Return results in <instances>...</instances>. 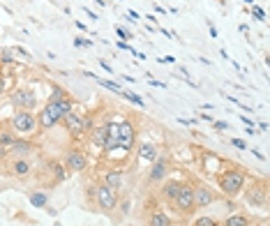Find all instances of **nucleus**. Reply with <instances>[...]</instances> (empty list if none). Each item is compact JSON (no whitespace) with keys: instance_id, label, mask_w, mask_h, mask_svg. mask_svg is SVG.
<instances>
[{"instance_id":"nucleus-14","label":"nucleus","mask_w":270,"mask_h":226,"mask_svg":"<svg viewBox=\"0 0 270 226\" xmlns=\"http://www.w3.org/2000/svg\"><path fill=\"white\" fill-rule=\"evenodd\" d=\"M245 199H247L249 205H256V208H265L268 205V196H265V187H249L245 192Z\"/></svg>"},{"instance_id":"nucleus-2","label":"nucleus","mask_w":270,"mask_h":226,"mask_svg":"<svg viewBox=\"0 0 270 226\" xmlns=\"http://www.w3.org/2000/svg\"><path fill=\"white\" fill-rule=\"evenodd\" d=\"M12 127H14V132H19V134H35V132H37V113L19 108V111L12 116Z\"/></svg>"},{"instance_id":"nucleus-32","label":"nucleus","mask_w":270,"mask_h":226,"mask_svg":"<svg viewBox=\"0 0 270 226\" xmlns=\"http://www.w3.org/2000/svg\"><path fill=\"white\" fill-rule=\"evenodd\" d=\"M252 14L256 16V19H259V21H265V12L261 10V7H256V5H254V7H252Z\"/></svg>"},{"instance_id":"nucleus-17","label":"nucleus","mask_w":270,"mask_h":226,"mask_svg":"<svg viewBox=\"0 0 270 226\" xmlns=\"http://www.w3.org/2000/svg\"><path fill=\"white\" fill-rule=\"evenodd\" d=\"M106 141H109V134H106V125H99V127L90 129V143L106 150Z\"/></svg>"},{"instance_id":"nucleus-44","label":"nucleus","mask_w":270,"mask_h":226,"mask_svg":"<svg viewBox=\"0 0 270 226\" xmlns=\"http://www.w3.org/2000/svg\"><path fill=\"white\" fill-rule=\"evenodd\" d=\"M259 129H261V132H268V123H263V120H261V123H259Z\"/></svg>"},{"instance_id":"nucleus-46","label":"nucleus","mask_w":270,"mask_h":226,"mask_svg":"<svg viewBox=\"0 0 270 226\" xmlns=\"http://www.w3.org/2000/svg\"><path fill=\"white\" fill-rule=\"evenodd\" d=\"M95 3H97L99 7H106V0H95Z\"/></svg>"},{"instance_id":"nucleus-26","label":"nucleus","mask_w":270,"mask_h":226,"mask_svg":"<svg viewBox=\"0 0 270 226\" xmlns=\"http://www.w3.org/2000/svg\"><path fill=\"white\" fill-rule=\"evenodd\" d=\"M56 104H58V108L63 111V116L74 111V99H72V97H63V99H58Z\"/></svg>"},{"instance_id":"nucleus-18","label":"nucleus","mask_w":270,"mask_h":226,"mask_svg":"<svg viewBox=\"0 0 270 226\" xmlns=\"http://www.w3.org/2000/svg\"><path fill=\"white\" fill-rule=\"evenodd\" d=\"M139 157L141 159H148V161H155L159 157V148L155 143H141L139 145Z\"/></svg>"},{"instance_id":"nucleus-13","label":"nucleus","mask_w":270,"mask_h":226,"mask_svg":"<svg viewBox=\"0 0 270 226\" xmlns=\"http://www.w3.org/2000/svg\"><path fill=\"white\" fill-rule=\"evenodd\" d=\"M10 173L14 178H28L33 173V164L28 161V157H14V161L10 164Z\"/></svg>"},{"instance_id":"nucleus-36","label":"nucleus","mask_w":270,"mask_h":226,"mask_svg":"<svg viewBox=\"0 0 270 226\" xmlns=\"http://www.w3.org/2000/svg\"><path fill=\"white\" fill-rule=\"evenodd\" d=\"M212 125H215V129H220V132H227L229 129V125L222 123V120H212Z\"/></svg>"},{"instance_id":"nucleus-38","label":"nucleus","mask_w":270,"mask_h":226,"mask_svg":"<svg viewBox=\"0 0 270 226\" xmlns=\"http://www.w3.org/2000/svg\"><path fill=\"white\" fill-rule=\"evenodd\" d=\"M240 120H243V123L247 125V127H256V123H254L252 118H247V116H243V118H240Z\"/></svg>"},{"instance_id":"nucleus-4","label":"nucleus","mask_w":270,"mask_h":226,"mask_svg":"<svg viewBox=\"0 0 270 226\" xmlns=\"http://www.w3.org/2000/svg\"><path fill=\"white\" fill-rule=\"evenodd\" d=\"M173 205H176V210H178L180 215H192V212L196 210V205H194V185H189V183L180 185V192H178V196L173 199Z\"/></svg>"},{"instance_id":"nucleus-1","label":"nucleus","mask_w":270,"mask_h":226,"mask_svg":"<svg viewBox=\"0 0 270 226\" xmlns=\"http://www.w3.org/2000/svg\"><path fill=\"white\" fill-rule=\"evenodd\" d=\"M217 187L227 199H238L247 187V176L240 168H227L217 176Z\"/></svg>"},{"instance_id":"nucleus-40","label":"nucleus","mask_w":270,"mask_h":226,"mask_svg":"<svg viewBox=\"0 0 270 226\" xmlns=\"http://www.w3.org/2000/svg\"><path fill=\"white\" fill-rule=\"evenodd\" d=\"M159 63H167V65H173V63H176V58H173V55H167V58H159Z\"/></svg>"},{"instance_id":"nucleus-30","label":"nucleus","mask_w":270,"mask_h":226,"mask_svg":"<svg viewBox=\"0 0 270 226\" xmlns=\"http://www.w3.org/2000/svg\"><path fill=\"white\" fill-rule=\"evenodd\" d=\"M116 32H118V37H120V39H132V32H130V30H125L123 26H116Z\"/></svg>"},{"instance_id":"nucleus-35","label":"nucleus","mask_w":270,"mask_h":226,"mask_svg":"<svg viewBox=\"0 0 270 226\" xmlns=\"http://www.w3.org/2000/svg\"><path fill=\"white\" fill-rule=\"evenodd\" d=\"M14 53H19V55H23V58H28V60H30V58H33V55H30V53H28V51H26V48H23V46H14Z\"/></svg>"},{"instance_id":"nucleus-43","label":"nucleus","mask_w":270,"mask_h":226,"mask_svg":"<svg viewBox=\"0 0 270 226\" xmlns=\"http://www.w3.org/2000/svg\"><path fill=\"white\" fill-rule=\"evenodd\" d=\"M5 95V79H3V76H0V97Z\"/></svg>"},{"instance_id":"nucleus-31","label":"nucleus","mask_w":270,"mask_h":226,"mask_svg":"<svg viewBox=\"0 0 270 226\" xmlns=\"http://www.w3.org/2000/svg\"><path fill=\"white\" fill-rule=\"evenodd\" d=\"M231 145L238 148V150H247V143H245L243 139H231Z\"/></svg>"},{"instance_id":"nucleus-19","label":"nucleus","mask_w":270,"mask_h":226,"mask_svg":"<svg viewBox=\"0 0 270 226\" xmlns=\"http://www.w3.org/2000/svg\"><path fill=\"white\" fill-rule=\"evenodd\" d=\"M249 224H252V221H249V217L243 215V212H231L227 219L222 221V226H249Z\"/></svg>"},{"instance_id":"nucleus-42","label":"nucleus","mask_w":270,"mask_h":226,"mask_svg":"<svg viewBox=\"0 0 270 226\" xmlns=\"http://www.w3.org/2000/svg\"><path fill=\"white\" fill-rule=\"evenodd\" d=\"M208 30H210V37H217V28L212 23H208Z\"/></svg>"},{"instance_id":"nucleus-8","label":"nucleus","mask_w":270,"mask_h":226,"mask_svg":"<svg viewBox=\"0 0 270 226\" xmlns=\"http://www.w3.org/2000/svg\"><path fill=\"white\" fill-rule=\"evenodd\" d=\"M136 145V127L132 120H123L118 123V148L120 150H132Z\"/></svg>"},{"instance_id":"nucleus-10","label":"nucleus","mask_w":270,"mask_h":226,"mask_svg":"<svg viewBox=\"0 0 270 226\" xmlns=\"http://www.w3.org/2000/svg\"><path fill=\"white\" fill-rule=\"evenodd\" d=\"M217 201V194L208 185H194V205L196 208H210Z\"/></svg>"},{"instance_id":"nucleus-27","label":"nucleus","mask_w":270,"mask_h":226,"mask_svg":"<svg viewBox=\"0 0 270 226\" xmlns=\"http://www.w3.org/2000/svg\"><path fill=\"white\" fill-rule=\"evenodd\" d=\"M192 226H222V221L215 219V217H208V215H205V217H196Z\"/></svg>"},{"instance_id":"nucleus-20","label":"nucleus","mask_w":270,"mask_h":226,"mask_svg":"<svg viewBox=\"0 0 270 226\" xmlns=\"http://www.w3.org/2000/svg\"><path fill=\"white\" fill-rule=\"evenodd\" d=\"M173 219L167 215V212H162V210H155L150 215V226H171Z\"/></svg>"},{"instance_id":"nucleus-41","label":"nucleus","mask_w":270,"mask_h":226,"mask_svg":"<svg viewBox=\"0 0 270 226\" xmlns=\"http://www.w3.org/2000/svg\"><path fill=\"white\" fill-rule=\"evenodd\" d=\"M150 81V86H155V88H167V83H162V81H152V79H148Z\"/></svg>"},{"instance_id":"nucleus-7","label":"nucleus","mask_w":270,"mask_h":226,"mask_svg":"<svg viewBox=\"0 0 270 226\" xmlns=\"http://www.w3.org/2000/svg\"><path fill=\"white\" fill-rule=\"evenodd\" d=\"M10 102L17 108H23V111H35V106H37V95H35V90H30V88H17V90H12Z\"/></svg>"},{"instance_id":"nucleus-37","label":"nucleus","mask_w":270,"mask_h":226,"mask_svg":"<svg viewBox=\"0 0 270 226\" xmlns=\"http://www.w3.org/2000/svg\"><path fill=\"white\" fill-rule=\"evenodd\" d=\"M99 65H102V67H104V70L109 72V74H114V70H111V65H109V63H106V60H104V58H99Z\"/></svg>"},{"instance_id":"nucleus-29","label":"nucleus","mask_w":270,"mask_h":226,"mask_svg":"<svg viewBox=\"0 0 270 226\" xmlns=\"http://www.w3.org/2000/svg\"><path fill=\"white\" fill-rule=\"evenodd\" d=\"M17 139V134H14V129H10V127H0V141H3V143L5 145H12V141Z\"/></svg>"},{"instance_id":"nucleus-45","label":"nucleus","mask_w":270,"mask_h":226,"mask_svg":"<svg viewBox=\"0 0 270 226\" xmlns=\"http://www.w3.org/2000/svg\"><path fill=\"white\" fill-rule=\"evenodd\" d=\"M201 118H203V120H208V123H212V120H215V118H212V116H208V113H201Z\"/></svg>"},{"instance_id":"nucleus-33","label":"nucleus","mask_w":270,"mask_h":226,"mask_svg":"<svg viewBox=\"0 0 270 226\" xmlns=\"http://www.w3.org/2000/svg\"><path fill=\"white\" fill-rule=\"evenodd\" d=\"M5 157H10V145H5L0 141V159H5Z\"/></svg>"},{"instance_id":"nucleus-9","label":"nucleus","mask_w":270,"mask_h":226,"mask_svg":"<svg viewBox=\"0 0 270 226\" xmlns=\"http://www.w3.org/2000/svg\"><path fill=\"white\" fill-rule=\"evenodd\" d=\"M65 168H67V171H74V173L86 171V168H88V157L83 155L81 150L72 148V150L65 152Z\"/></svg>"},{"instance_id":"nucleus-34","label":"nucleus","mask_w":270,"mask_h":226,"mask_svg":"<svg viewBox=\"0 0 270 226\" xmlns=\"http://www.w3.org/2000/svg\"><path fill=\"white\" fill-rule=\"evenodd\" d=\"M74 46H92L90 39H83V37H76L74 39Z\"/></svg>"},{"instance_id":"nucleus-5","label":"nucleus","mask_w":270,"mask_h":226,"mask_svg":"<svg viewBox=\"0 0 270 226\" xmlns=\"http://www.w3.org/2000/svg\"><path fill=\"white\" fill-rule=\"evenodd\" d=\"M95 203L99 205V210L102 212H111V210H116V205H118V192H114L111 187H106L104 183L95 185Z\"/></svg>"},{"instance_id":"nucleus-11","label":"nucleus","mask_w":270,"mask_h":226,"mask_svg":"<svg viewBox=\"0 0 270 226\" xmlns=\"http://www.w3.org/2000/svg\"><path fill=\"white\" fill-rule=\"evenodd\" d=\"M167 176H169L167 157H157V159L152 161L150 171H148V180H150V183H162V180H167Z\"/></svg>"},{"instance_id":"nucleus-25","label":"nucleus","mask_w":270,"mask_h":226,"mask_svg":"<svg viewBox=\"0 0 270 226\" xmlns=\"http://www.w3.org/2000/svg\"><path fill=\"white\" fill-rule=\"evenodd\" d=\"M92 79L97 81L99 86H104V88H106V90H114L116 95H120V92H123V88H120L118 83H116V81H106V79H99V76H92Z\"/></svg>"},{"instance_id":"nucleus-21","label":"nucleus","mask_w":270,"mask_h":226,"mask_svg":"<svg viewBox=\"0 0 270 226\" xmlns=\"http://www.w3.org/2000/svg\"><path fill=\"white\" fill-rule=\"evenodd\" d=\"M51 171H53V180L56 183H65L67 180V168L65 164H60V161H51Z\"/></svg>"},{"instance_id":"nucleus-3","label":"nucleus","mask_w":270,"mask_h":226,"mask_svg":"<svg viewBox=\"0 0 270 226\" xmlns=\"http://www.w3.org/2000/svg\"><path fill=\"white\" fill-rule=\"evenodd\" d=\"M60 123H63V111L58 108V104H56V102H46L42 111L37 113V129L46 132V129L56 127V125H60Z\"/></svg>"},{"instance_id":"nucleus-12","label":"nucleus","mask_w":270,"mask_h":226,"mask_svg":"<svg viewBox=\"0 0 270 226\" xmlns=\"http://www.w3.org/2000/svg\"><path fill=\"white\" fill-rule=\"evenodd\" d=\"M35 150H37V148H35L33 141L21 139V136H17V139L12 141V145H10V155H14V157H28V155H33Z\"/></svg>"},{"instance_id":"nucleus-15","label":"nucleus","mask_w":270,"mask_h":226,"mask_svg":"<svg viewBox=\"0 0 270 226\" xmlns=\"http://www.w3.org/2000/svg\"><path fill=\"white\" fill-rule=\"evenodd\" d=\"M102 183L106 185V187H111L114 192H120V189L125 187V178H123V173H120V168H111V171L104 173Z\"/></svg>"},{"instance_id":"nucleus-24","label":"nucleus","mask_w":270,"mask_h":226,"mask_svg":"<svg viewBox=\"0 0 270 226\" xmlns=\"http://www.w3.org/2000/svg\"><path fill=\"white\" fill-rule=\"evenodd\" d=\"M120 97H125V99H127V102H132V104H136V106H146V102H143V97H139L136 95V92H132V90H123L120 92Z\"/></svg>"},{"instance_id":"nucleus-6","label":"nucleus","mask_w":270,"mask_h":226,"mask_svg":"<svg viewBox=\"0 0 270 226\" xmlns=\"http://www.w3.org/2000/svg\"><path fill=\"white\" fill-rule=\"evenodd\" d=\"M63 123H65V127H67V132H70L74 139H79V136H83L86 132H90L92 129V120L90 118H81L79 113H65L63 116Z\"/></svg>"},{"instance_id":"nucleus-39","label":"nucleus","mask_w":270,"mask_h":226,"mask_svg":"<svg viewBox=\"0 0 270 226\" xmlns=\"http://www.w3.org/2000/svg\"><path fill=\"white\" fill-rule=\"evenodd\" d=\"M120 210H123V215H127V212H130V201H125V203H120Z\"/></svg>"},{"instance_id":"nucleus-28","label":"nucleus","mask_w":270,"mask_h":226,"mask_svg":"<svg viewBox=\"0 0 270 226\" xmlns=\"http://www.w3.org/2000/svg\"><path fill=\"white\" fill-rule=\"evenodd\" d=\"M14 60H17V53H14V48H0V63L12 65Z\"/></svg>"},{"instance_id":"nucleus-16","label":"nucleus","mask_w":270,"mask_h":226,"mask_svg":"<svg viewBox=\"0 0 270 226\" xmlns=\"http://www.w3.org/2000/svg\"><path fill=\"white\" fill-rule=\"evenodd\" d=\"M180 180H162V199L164 201H169V203H173V199L178 196V192H180Z\"/></svg>"},{"instance_id":"nucleus-22","label":"nucleus","mask_w":270,"mask_h":226,"mask_svg":"<svg viewBox=\"0 0 270 226\" xmlns=\"http://www.w3.org/2000/svg\"><path fill=\"white\" fill-rule=\"evenodd\" d=\"M28 199H30V203H33L35 208H46V205H49V196L44 192H30Z\"/></svg>"},{"instance_id":"nucleus-23","label":"nucleus","mask_w":270,"mask_h":226,"mask_svg":"<svg viewBox=\"0 0 270 226\" xmlns=\"http://www.w3.org/2000/svg\"><path fill=\"white\" fill-rule=\"evenodd\" d=\"M63 97H70V92L65 88H60L58 83H51V95H49V102H58Z\"/></svg>"}]
</instances>
